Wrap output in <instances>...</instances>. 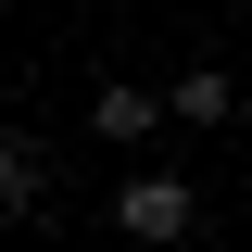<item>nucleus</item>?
<instances>
[{
    "instance_id": "obj_1",
    "label": "nucleus",
    "mask_w": 252,
    "mask_h": 252,
    "mask_svg": "<svg viewBox=\"0 0 252 252\" xmlns=\"http://www.w3.org/2000/svg\"><path fill=\"white\" fill-rule=\"evenodd\" d=\"M114 227L139 252H189V240H202V189H189V177H126L114 189Z\"/></svg>"
},
{
    "instance_id": "obj_2",
    "label": "nucleus",
    "mask_w": 252,
    "mask_h": 252,
    "mask_svg": "<svg viewBox=\"0 0 252 252\" xmlns=\"http://www.w3.org/2000/svg\"><path fill=\"white\" fill-rule=\"evenodd\" d=\"M152 101H164L177 126H227V114H240V76H227V63H189L177 89H152Z\"/></svg>"
},
{
    "instance_id": "obj_3",
    "label": "nucleus",
    "mask_w": 252,
    "mask_h": 252,
    "mask_svg": "<svg viewBox=\"0 0 252 252\" xmlns=\"http://www.w3.org/2000/svg\"><path fill=\"white\" fill-rule=\"evenodd\" d=\"M89 126L114 139V152H139V139L164 126V101H152V89H101V101H89Z\"/></svg>"
},
{
    "instance_id": "obj_4",
    "label": "nucleus",
    "mask_w": 252,
    "mask_h": 252,
    "mask_svg": "<svg viewBox=\"0 0 252 252\" xmlns=\"http://www.w3.org/2000/svg\"><path fill=\"white\" fill-rule=\"evenodd\" d=\"M13 215H38V139L26 126H0V227Z\"/></svg>"
},
{
    "instance_id": "obj_5",
    "label": "nucleus",
    "mask_w": 252,
    "mask_h": 252,
    "mask_svg": "<svg viewBox=\"0 0 252 252\" xmlns=\"http://www.w3.org/2000/svg\"><path fill=\"white\" fill-rule=\"evenodd\" d=\"M189 252H202V240H189Z\"/></svg>"
},
{
    "instance_id": "obj_6",
    "label": "nucleus",
    "mask_w": 252,
    "mask_h": 252,
    "mask_svg": "<svg viewBox=\"0 0 252 252\" xmlns=\"http://www.w3.org/2000/svg\"><path fill=\"white\" fill-rule=\"evenodd\" d=\"M0 252H13V240H0Z\"/></svg>"
}]
</instances>
